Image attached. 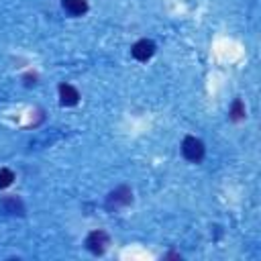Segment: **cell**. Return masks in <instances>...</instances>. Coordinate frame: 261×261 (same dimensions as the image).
<instances>
[{
    "instance_id": "cell-4",
    "label": "cell",
    "mask_w": 261,
    "mask_h": 261,
    "mask_svg": "<svg viewBox=\"0 0 261 261\" xmlns=\"http://www.w3.org/2000/svg\"><path fill=\"white\" fill-rule=\"evenodd\" d=\"M130 53H133V57H135L137 61H147V59H151L153 53H155V43L149 41V39H141V41H137V43L133 45Z\"/></svg>"
},
{
    "instance_id": "cell-10",
    "label": "cell",
    "mask_w": 261,
    "mask_h": 261,
    "mask_svg": "<svg viewBox=\"0 0 261 261\" xmlns=\"http://www.w3.org/2000/svg\"><path fill=\"white\" fill-rule=\"evenodd\" d=\"M165 259H181V255H177V253H167Z\"/></svg>"
},
{
    "instance_id": "cell-2",
    "label": "cell",
    "mask_w": 261,
    "mask_h": 261,
    "mask_svg": "<svg viewBox=\"0 0 261 261\" xmlns=\"http://www.w3.org/2000/svg\"><path fill=\"white\" fill-rule=\"evenodd\" d=\"M181 153L188 161L192 163H200L204 159V143L192 135H188L184 141H181Z\"/></svg>"
},
{
    "instance_id": "cell-5",
    "label": "cell",
    "mask_w": 261,
    "mask_h": 261,
    "mask_svg": "<svg viewBox=\"0 0 261 261\" xmlns=\"http://www.w3.org/2000/svg\"><path fill=\"white\" fill-rule=\"evenodd\" d=\"M0 208L8 214H16V216H24V204L20 198L16 196H6L0 200Z\"/></svg>"
},
{
    "instance_id": "cell-8",
    "label": "cell",
    "mask_w": 261,
    "mask_h": 261,
    "mask_svg": "<svg viewBox=\"0 0 261 261\" xmlns=\"http://www.w3.org/2000/svg\"><path fill=\"white\" fill-rule=\"evenodd\" d=\"M230 120H241V118H245V104L237 98L234 102H232V106H230Z\"/></svg>"
},
{
    "instance_id": "cell-9",
    "label": "cell",
    "mask_w": 261,
    "mask_h": 261,
    "mask_svg": "<svg viewBox=\"0 0 261 261\" xmlns=\"http://www.w3.org/2000/svg\"><path fill=\"white\" fill-rule=\"evenodd\" d=\"M14 181V173L10 171V169H0V190H4V188H8L10 184Z\"/></svg>"
},
{
    "instance_id": "cell-1",
    "label": "cell",
    "mask_w": 261,
    "mask_h": 261,
    "mask_svg": "<svg viewBox=\"0 0 261 261\" xmlns=\"http://www.w3.org/2000/svg\"><path fill=\"white\" fill-rule=\"evenodd\" d=\"M133 202V192L128 186H118L116 190H112L108 196H106V210L108 212H116L124 206H128Z\"/></svg>"
},
{
    "instance_id": "cell-7",
    "label": "cell",
    "mask_w": 261,
    "mask_h": 261,
    "mask_svg": "<svg viewBox=\"0 0 261 261\" xmlns=\"http://www.w3.org/2000/svg\"><path fill=\"white\" fill-rule=\"evenodd\" d=\"M65 12H69L71 16H82L88 10V2L86 0H63L61 2Z\"/></svg>"
},
{
    "instance_id": "cell-6",
    "label": "cell",
    "mask_w": 261,
    "mask_h": 261,
    "mask_svg": "<svg viewBox=\"0 0 261 261\" xmlns=\"http://www.w3.org/2000/svg\"><path fill=\"white\" fill-rule=\"evenodd\" d=\"M77 100H80V92L73 86H69V84H61L59 86V102H61V106H75Z\"/></svg>"
},
{
    "instance_id": "cell-3",
    "label": "cell",
    "mask_w": 261,
    "mask_h": 261,
    "mask_svg": "<svg viewBox=\"0 0 261 261\" xmlns=\"http://www.w3.org/2000/svg\"><path fill=\"white\" fill-rule=\"evenodd\" d=\"M108 243H110L108 234H106L104 230H100V228H98V230H92V232L86 237V247H88V251L94 253V255H102V253L106 251Z\"/></svg>"
}]
</instances>
